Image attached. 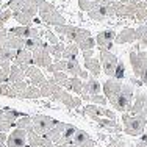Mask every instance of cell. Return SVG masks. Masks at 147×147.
<instances>
[{"mask_svg":"<svg viewBox=\"0 0 147 147\" xmlns=\"http://www.w3.org/2000/svg\"><path fill=\"white\" fill-rule=\"evenodd\" d=\"M124 124H125V131L131 136H138L144 131L146 128V117L144 116H124Z\"/></svg>","mask_w":147,"mask_h":147,"instance_id":"1","label":"cell"},{"mask_svg":"<svg viewBox=\"0 0 147 147\" xmlns=\"http://www.w3.org/2000/svg\"><path fill=\"white\" fill-rule=\"evenodd\" d=\"M57 124H58L57 121H53V119H50L47 116H36L33 119V127H31V130L36 133V135L44 136L45 133H49Z\"/></svg>","mask_w":147,"mask_h":147,"instance_id":"2","label":"cell"},{"mask_svg":"<svg viewBox=\"0 0 147 147\" xmlns=\"http://www.w3.org/2000/svg\"><path fill=\"white\" fill-rule=\"evenodd\" d=\"M6 147H30L28 146V136L25 130L16 128L6 139Z\"/></svg>","mask_w":147,"mask_h":147,"instance_id":"3","label":"cell"},{"mask_svg":"<svg viewBox=\"0 0 147 147\" xmlns=\"http://www.w3.org/2000/svg\"><path fill=\"white\" fill-rule=\"evenodd\" d=\"M102 59H103V66H105V72L108 75H114V71L117 67V59L114 55L108 53L107 50L102 52Z\"/></svg>","mask_w":147,"mask_h":147,"instance_id":"4","label":"cell"},{"mask_svg":"<svg viewBox=\"0 0 147 147\" xmlns=\"http://www.w3.org/2000/svg\"><path fill=\"white\" fill-rule=\"evenodd\" d=\"M114 38V33L113 31H105V33H100L99 34V44H105L107 49L111 45V39Z\"/></svg>","mask_w":147,"mask_h":147,"instance_id":"5","label":"cell"},{"mask_svg":"<svg viewBox=\"0 0 147 147\" xmlns=\"http://www.w3.org/2000/svg\"><path fill=\"white\" fill-rule=\"evenodd\" d=\"M66 69H67L71 74H77V75L82 74V71H80V67H78V63H77L75 59H71V61L66 64Z\"/></svg>","mask_w":147,"mask_h":147,"instance_id":"6","label":"cell"},{"mask_svg":"<svg viewBox=\"0 0 147 147\" xmlns=\"http://www.w3.org/2000/svg\"><path fill=\"white\" fill-rule=\"evenodd\" d=\"M88 91L91 94H97V92H100V85L96 82V80H89V83H88Z\"/></svg>","mask_w":147,"mask_h":147,"instance_id":"7","label":"cell"},{"mask_svg":"<svg viewBox=\"0 0 147 147\" xmlns=\"http://www.w3.org/2000/svg\"><path fill=\"white\" fill-rule=\"evenodd\" d=\"M133 36H135V31H131V30H127V31H124V33L119 36V42H125V41H131L133 39Z\"/></svg>","mask_w":147,"mask_h":147,"instance_id":"8","label":"cell"},{"mask_svg":"<svg viewBox=\"0 0 147 147\" xmlns=\"http://www.w3.org/2000/svg\"><path fill=\"white\" fill-rule=\"evenodd\" d=\"M86 67H89L91 71L94 74H99V66H97V61H94V59H86Z\"/></svg>","mask_w":147,"mask_h":147,"instance_id":"9","label":"cell"},{"mask_svg":"<svg viewBox=\"0 0 147 147\" xmlns=\"http://www.w3.org/2000/svg\"><path fill=\"white\" fill-rule=\"evenodd\" d=\"M114 77H116V78H122V77H124V64H122V63H117V67H116V71H114Z\"/></svg>","mask_w":147,"mask_h":147,"instance_id":"10","label":"cell"}]
</instances>
